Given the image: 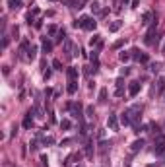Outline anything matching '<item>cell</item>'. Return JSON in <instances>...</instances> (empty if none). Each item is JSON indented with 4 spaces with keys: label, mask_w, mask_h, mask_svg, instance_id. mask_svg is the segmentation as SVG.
Masks as SVG:
<instances>
[{
    "label": "cell",
    "mask_w": 165,
    "mask_h": 167,
    "mask_svg": "<svg viewBox=\"0 0 165 167\" xmlns=\"http://www.w3.org/2000/svg\"><path fill=\"white\" fill-rule=\"evenodd\" d=\"M74 25H76V27H82V29H85V31H91V29H95L97 21L93 20L91 16H82V18L78 20Z\"/></svg>",
    "instance_id": "cell-1"
},
{
    "label": "cell",
    "mask_w": 165,
    "mask_h": 167,
    "mask_svg": "<svg viewBox=\"0 0 165 167\" xmlns=\"http://www.w3.org/2000/svg\"><path fill=\"white\" fill-rule=\"evenodd\" d=\"M126 113H128V117H130V122L136 126V121L140 119V113H142V105H132L130 109H126Z\"/></svg>",
    "instance_id": "cell-2"
},
{
    "label": "cell",
    "mask_w": 165,
    "mask_h": 167,
    "mask_svg": "<svg viewBox=\"0 0 165 167\" xmlns=\"http://www.w3.org/2000/svg\"><path fill=\"white\" fill-rule=\"evenodd\" d=\"M157 33V18L154 20V24L150 25V29H148V33H146V37H144V43L146 45H154V35Z\"/></svg>",
    "instance_id": "cell-3"
},
{
    "label": "cell",
    "mask_w": 165,
    "mask_h": 167,
    "mask_svg": "<svg viewBox=\"0 0 165 167\" xmlns=\"http://www.w3.org/2000/svg\"><path fill=\"white\" fill-rule=\"evenodd\" d=\"M68 109H70V113H72V117H74V119H78L80 122H84V115H82V103H70V105H68Z\"/></svg>",
    "instance_id": "cell-4"
},
{
    "label": "cell",
    "mask_w": 165,
    "mask_h": 167,
    "mask_svg": "<svg viewBox=\"0 0 165 167\" xmlns=\"http://www.w3.org/2000/svg\"><path fill=\"white\" fill-rule=\"evenodd\" d=\"M165 152V136H157V142H155V148H154V154L161 156Z\"/></svg>",
    "instance_id": "cell-5"
},
{
    "label": "cell",
    "mask_w": 165,
    "mask_h": 167,
    "mask_svg": "<svg viewBox=\"0 0 165 167\" xmlns=\"http://www.w3.org/2000/svg\"><path fill=\"white\" fill-rule=\"evenodd\" d=\"M132 56H134V59L138 60V62H142V64H146V62L150 60V56H148L146 53H140L138 49H132Z\"/></svg>",
    "instance_id": "cell-6"
},
{
    "label": "cell",
    "mask_w": 165,
    "mask_h": 167,
    "mask_svg": "<svg viewBox=\"0 0 165 167\" xmlns=\"http://www.w3.org/2000/svg\"><path fill=\"white\" fill-rule=\"evenodd\" d=\"M107 125H109L111 130H119V121H117V115H109L107 119Z\"/></svg>",
    "instance_id": "cell-7"
},
{
    "label": "cell",
    "mask_w": 165,
    "mask_h": 167,
    "mask_svg": "<svg viewBox=\"0 0 165 167\" xmlns=\"http://www.w3.org/2000/svg\"><path fill=\"white\" fill-rule=\"evenodd\" d=\"M138 91H140V84L138 82H132L130 86H128V95H130V97L138 95Z\"/></svg>",
    "instance_id": "cell-8"
},
{
    "label": "cell",
    "mask_w": 165,
    "mask_h": 167,
    "mask_svg": "<svg viewBox=\"0 0 165 167\" xmlns=\"http://www.w3.org/2000/svg\"><path fill=\"white\" fill-rule=\"evenodd\" d=\"M33 111H27L25 113V117H24V128H31L33 126Z\"/></svg>",
    "instance_id": "cell-9"
},
{
    "label": "cell",
    "mask_w": 165,
    "mask_h": 167,
    "mask_svg": "<svg viewBox=\"0 0 165 167\" xmlns=\"http://www.w3.org/2000/svg\"><path fill=\"white\" fill-rule=\"evenodd\" d=\"M66 76H68V80H78V68L68 66L66 68Z\"/></svg>",
    "instance_id": "cell-10"
},
{
    "label": "cell",
    "mask_w": 165,
    "mask_h": 167,
    "mask_svg": "<svg viewBox=\"0 0 165 167\" xmlns=\"http://www.w3.org/2000/svg\"><path fill=\"white\" fill-rule=\"evenodd\" d=\"M142 146H144V140H142V138H140V140H136V142L132 144V148H130V152H132V154H138V152L142 150Z\"/></svg>",
    "instance_id": "cell-11"
},
{
    "label": "cell",
    "mask_w": 165,
    "mask_h": 167,
    "mask_svg": "<svg viewBox=\"0 0 165 167\" xmlns=\"http://www.w3.org/2000/svg\"><path fill=\"white\" fill-rule=\"evenodd\" d=\"M68 93L72 95V93H76V90H78V80H68Z\"/></svg>",
    "instance_id": "cell-12"
},
{
    "label": "cell",
    "mask_w": 165,
    "mask_h": 167,
    "mask_svg": "<svg viewBox=\"0 0 165 167\" xmlns=\"http://www.w3.org/2000/svg\"><path fill=\"white\" fill-rule=\"evenodd\" d=\"M120 27H123V21L117 20V21H113V24H109V31H111V33H115V31H119Z\"/></svg>",
    "instance_id": "cell-13"
},
{
    "label": "cell",
    "mask_w": 165,
    "mask_h": 167,
    "mask_svg": "<svg viewBox=\"0 0 165 167\" xmlns=\"http://www.w3.org/2000/svg\"><path fill=\"white\" fill-rule=\"evenodd\" d=\"M163 91H165V76L157 80V93H163Z\"/></svg>",
    "instance_id": "cell-14"
},
{
    "label": "cell",
    "mask_w": 165,
    "mask_h": 167,
    "mask_svg": "<svg viewBox=\"0 0 165 167\" xmlns=\"http://www.w3.org/2000/svg\"><path fill=\"white\" fill-rule=\"evenodd\" d=\"M85 156L88 157H93V140H89L85 144Z\"/></svg>",
    "instance_id": "cell-15"
},
{
    "label": "cell",
    "mask_w": 165,
    "mask_h": 167,
    "mask_svg": "<svg viewBox=\"0 0 165 167\" xmlns=\"http://www.w3.org/2000/svg\"><path fill=\"white\" fill-rule=\"evenodd\" d=\"M35 56H37V49H35V47L31 45L29 49H27V59H29V60H33Z\"/></svg>",
    "instance_id": "cell-16"
},
{
    "label": "cell",
    "mask_w": 165,
    "mask_h": 167,
    "mask_svg": "<svg viewBox=\"0 0 165 167\" xmlns=\"http://www.w3.org/2000/svg\"><path fill=\"white\" fill-rule=\"evenodd\" d=\"M21 4H24L21 0H8V6H10V10H16V8H20Z\"/></svg>",
    "instance_id": "cell-17"
},
{
    "label": "cell",
    "mask_w": 165,
    "mask_h": 167,
    "mask_svg": "<svg viewBox=\"0 0 165 167\" xmlns=\"http://www.w3.org/2000/svg\"><path fill=\"white\" fill-rule=\"evenodd\" d=\"M51 49H53V43L47 41V39H43V53H51Z\"/></svg>",
    "instance_id": "cell-18"
},
{
    "label": "cell",
    "mask_w": 165,
    "mask_h": 167,
    "mask_svg": "<svg viewBox=\"0 0 165 167\" xmlns=\"http://www.w3.org/2000/svg\"><path fill=\"white\" fill-rule=\"evenodd\" d=\"M120 122H123V125H132V122H130V117H128V113H126V111L120 115Z\"/></svg>",
    "instance_id": "cell-19"
},
{
    "label": "cell",
    "mask_w": 165,
    "mask_h": 167,
    "mask_svg": "<svg viewBox=\"0 0 165 167\" xmlns=\"http://www.w3.org/2000/svg\"><path fill=\"white\" fill-rule=\"evenodd\" d=\"M142 20H144L142 24H144V25H148V24H150V20H154V14H152V12H146V14H144V18H142Z\"/></svg>",
    "instance_id": "cell-20"
},
{
    "label": "cell",
    "mask_w": 165,
    "mask_h": 167,
    "mask_svg": "<svg viewBox=\"0 0 165 167\" xmlns=\"http://www.w3.org/2000/svg\"><path fill=\"white\" fill-rule=\"evenodd\" d=\"M105 101H107V90L103 88L101 91H99V103H105Z\"/></svg>",
    "instance_id": "cell-21"
},
{
    "label": "cell",
    "mask_w": 165,
    "mask_h": 167,
    "mask_svg": "<svg viewBox=\"0 0 165 167\" xmlns=\"http://www.w3.org/2000/svg\"><path fill=\"white\" fill-rule=\"evenodd\" d=\"M130 56H132V55H128V53H126V51H123V53H120V55H119V59H120V60H123V62H126V60H130Z\"/></svg>",
    "instance_id": "cell-22"
},
{
    "label": "cell",
    "mask_w": 165,
    "mask_h": 167,
    "mask_svg": "<svg viewBox=\"0 0 165 167\" xmlns=\"http://www.w3.org/2000/svg\"><path fill=\"white\" fill-rule=\"evenodd\" d=\"M60 126H62V128H64V130H68V128H70V126H72V122H70V121H68V119H62V121H60Z\"/></svg>",
    "instance_id": "cell-23"
},
{
    "label": "cell",
    "mask_w": 165,
    "mask_h": 167,
    "mask_svg": "<svg viewBox=\"0 0 165 167\" xmlns=\"http://www.w3.org/2000/svg\"><path fill=\"white\" fill-rule=\"evenodd\" d=\"M53 68H54V70H62V62H60L59 59H54V60H53Z\"/></svg>",
    "instance_id": "cell-24"
},
{
    "label": "cell",
    "mask_w": 165,
    "mask_h": 167,
    "mask_svg": "<svg viewBox=\"0 0 165 167\" xmlns=\"http://www.w3.org/2000/svg\"><path fill=\"white\" fill-rule=\"evenodd\" d=\"M66 39V33H64V29H59V33H56V41H62Z\"/></svg>",
    "instance_id": "cell-25"
},
{
    "label": "cell",
    "mask_w": 165,
    "mask_h": 167,
    "mask_svg": "<svg viewBox=\"0 0 165 167\" xmlns=\"http://www.w3.org/2000/svg\"><path fill=\"white\" fill-rule=\"evenodd\" d=\"M97 43H99V35H93V37L89 39V45L93 47V45H97Z\"/></svg>",
    "instance_id": "cell-26"
},
{
    "label": "cell",
    "mask_w": 165,
    "mask_h": 167,
    "mask_svg": "<svg viewBox=\"0 0 165 167\" xmlns=\"http://www.w3.org/2000/svg\"><path fill=\"white\" fill-rule=\"evenodd\" d=\"M123 45H124V39H119V41H117V43H115V45H113V49H120Z\"/></svg>",
    "instance_id": "cell-27"
},
{
    "label": "cell",
    "mask_w": 165,
    "mask_h": 167,
    "mask_svg": "<svg viewBox=\"0 0 165 167\" xmlns=\"http://www.w3.org/2000/svg\"><path fill=\"white\" fill-rule=\"evenodd\" d=\"M123 84H124V80L119 78V80H117V90H123Z\"/></svg>",
    "instance_id": "cell-28"
},
{
    "label": "cell",
    "mask_w": 165,
    "mask_h": 167,
    "mask_svg": "<svg viewBox=\"0 0 165 167\" xmlns=\"http://www.w3.org/2000/svg\"><path fill=\"white\" fill-rule=\"evenodd\" d=\"M53 142H54V138H51V136L43 138V144H53Z\"/></svg>",
    "instance_id": "cell-29"
},
{
    "label": "cell",
    "mask_w": 165,
    "mask_h": 167,
    "mask_svg": "<svg viewBox=\"0 0 165 167\" xmlns=\"http://www.w3.org/2000/svg\"><path fill=\"white\" fill-rule=\"evenodd\" d=\"M85 113H88V117H89V119H91V117H93V107H91V105H89V107H88V109H85Z\"/></svg>",
    "instance_id": "cell-30"
},
{
    "label": "cell",
    "mask_w": 165,
    "mask_h": 167,
    "mask_svg": "<svg viewBox=\"0 0 165 167\" xmlns=\"http://www.w3.org/2000/svg\"><path fill=\"white\" fill-rule=\"evenodd\" d=\"M43 78H45V80H49V78H51V70H49V68H47L45 72H43Z\"/></svg>",
    "instance_id": "cell-31"
},
{
    "label": "cell",
    "mask_w": 165,
    "mask_h": 167,
    "mask_svg": "<svg viewBox=\"0 0 165 167\" xmlns=\"http://www.w3.org/2000/svg\"><path fill=\"white\" fill-rule=\"evenodd\" d=\"M49 33H51V35H54V33H59V29H56L54 25H51V27H49Z\"/></svg>",
    "instance_id": "cell-32"
},
{
    "label": "cell",
    "mask_w": 165,
    "mask_h": 167,
    "mask_svg": "<svg viewBox=\"0 0 165 167\" xmlns=\"http://www.w3.org/2000/svg\"><path fill=\"white\" fill-rule=\"evenodd\" d=\"M91 10H93V12H99V4L93 2V4H91Z\"/></svg>",
    "instance_id": "cell-33"
},
{
    "label": "cell",
    "mask_w": 165,
    "mask_h": 167,
    "mask_svg": "<svg viewBox=\"0 0 165 167\" xmlns=\"http://www.w3.org/2000/svg\"><path fill=\"white\" fill-rule=\"evenodd\" d=\"M150 68H152V72H157V70H159V64L155 62V64H152V66H150Z\"/></svg>",
    "instance_id": "cell-34"
},
{
    "label": "cell",
    "mask_w": 165,
    "mask_h": 167,
    "mask_svg": "<svg viewBox=\"0 0 165 167\" xmlns=\"http://www.w3.org/2000/svg\"><path fill=\"white\" fill-rule=\"evenodd\" d=\"M120 74H123V76H128V74H130V70H128V68H123V70H120Z\"/></svg>",
    "instance_id": "cell-35"
},
{
    "label": "cell",
    "mask_w": 165,
    "mask_h": 167,
    "mask_svg": "<svg viewBox=\"0 0 165 167\" xmlns=\"http://www.w3.org/2000/svg\"><path fill=\"white\" fill-rule=\"evenodd\" d=\"M8 43H10V39H8V37H4V41H2V47L6 49V47H8Z\"/></svg>",
    "instance_id": "cell-36"
},
{
    "label": "cell",
    "mask_w": 165,
    "mask_h": 167,
    "mask_svg": "<svg viewBox=\"0 0 165 167\" xmlns=\"http://www.w3.org/2000/svg\"><path fill=\"white\" fill-rule=\"evenodd\" d=\"M123 93H124L123 90H117V91H115V95H117V97H123Z\"/></svg>",
    "instance_id": "cell-37"
},
{
    "label": "cell",
    "mask_w": 165,
    "mask_h": 167,
    "mask_svg": "<svg viewBox=\"0 0 165 167\" xmlns=\"http://www.w3.org/2000/svg\"><path fill=\"white\" fill-rule=\"evenodd\" d=\"M124 167H130V163H124Z\"/></svg>",
    "instance_id": "cell-38"
},
{
    "label": "cell",
    "mask_w": 165,
    "mask_h": 167,
    "mask_svg": "<svg viewBox=\"0 0 165 167\" xmlns=\"http://www.w3.org/2000/svg\"><path fill=\"white\" fill-rule=\"evenodd\" d=\"M51 2H56V0H51Z\"/></svg>",
    "instance_id": "cell-39"
}]
</instances>
